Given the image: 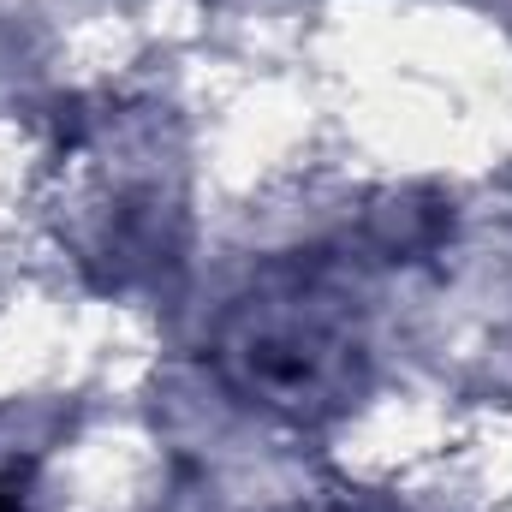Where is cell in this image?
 I'll return each mask as SVG.
<instances>
[{
    "mask_svg": "<svg viewBox=\"0 0 512 512\" xmlns=\"http://www.w3.org/2000/svg\"><path fill=\"white\" fill-rule=\"evenodd\" d=\"M36 203L48 239L96 292L167 280L191 239V149L155 96H72L48 120Z\"/></svg>",
    "mask_w": 512,
    "mask_h": 512,
    "instance_id": "1",
    "label": "cell"
},
{
    "mask_svg": "<svg viewBox=\"0 0 512 512\" xmlns=\"http://www.w3.org/2000/svg\"><path fill=\"white\" fill-rule=\"evenodd\" d=\"M221 387L286 429L346 417L370 387V316L352 262L280 256L227 298L209 334Z\"/></svg>",
    "mask_w": 512,
    "mask_h": 512,
    "instance_id": "2",
    "label": "cell"
},
{
    "mask_svg": "<svg viewBox=\"0 0 512 512\" xmlns=\"http://www.w3.org/2000/svg\"><path fill=\"white\" fill-rule=\"evenodd\" d=\"M364 251L376 262H429L453 239V203L441 191H423V185H399L382 191L370 209H364V227H358Z\"/></svg>",
    "mask_w": 512,
    "mask_h": 512,
    "instance_id": "3",
    "label": "cell"
},
{
    "mask_svg": "<svg viewBox=\"0 0 512 512\" xmlns=\"http://www.w3.org/2000/svg\"><path fill=\"white\" fill-rule=\"evenodd\" d=\"M30 477H36V465H30V459H18V453H0V512H36Z\"/></svg>",
    "mask_w": 512,
    "mask_h": 512,
    "instance_id": "4",
    "label": "cell"
},
{
    "mask_svg": "<svg viewBox=\"0 0 512 512\" xmlns=\"http://www.w3.org/2000/svg\"><path fill=\"white\" fill-rule=\"evenodd\" d=\"M310 512H405L399 501H387V495H370V489H340V495H328L322 507Z\"/></svg>",
    "mask_w": 512,
    "mask_h": 512,
    "instance_id": "5",
    "label": "cell"
}]
</instances>
